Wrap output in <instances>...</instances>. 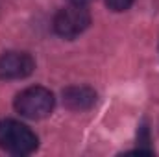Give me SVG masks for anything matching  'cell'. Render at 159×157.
Wrapping results in <instances>:
<instances>
[{
  "instance_id": "cell-7",
  "label": "cell",
  "mask_w": 159,
  "mask_h": 157,
  "mask_svg": "<svg viewBox=\"0 0 159 157\" xmlns=\"http://www.w3.org/2000/svg\"><path fill=\"white\" fill-rule=\"evenodd\" d=\"M70 4H74V6H87L91 0H69Z\"/></svg>"
},
{
  "instance_id": "cell-1",
  "label": "cell",
  "mask_w": 159,
  "mask_h": 157,
  "mask_svg": "<svg viewBox=\"0 0 159 157\" xmlns=\"http://www.w3.org/2000/svg\"><path fill=\"white\" fill-rule=\"evenodd\" d=\"M37 146L39 137L26 124L13 118L0 120V150L11 155H30Z\"/></svg>"
},
{
  "instance_id": "cell-2",
  "label": "cell",
  "mask_w": 159,
  "mask_h": 157,
  "mask_svg": "<svg viewBox=\"0 0 159 157\" xmlns=\"http://www.w3.org/2000/svg\"><path fill=\"white\" fill-rule=\"evenodd\" d=\"M54 105H56L54 92L46 87H41V85H34V87L20 91L13 102L15 111L20 117L30 118V120L46 118L54 111Z\"/></svg>"
},
{
  "instance_id": "cell-5",
  "label": "cell",
  "mask_w": 159,
  "mask_h": 157,
  "mask_svg": "<svg viewBox=\"0 0 159 157\" xmlns=\"http://www.w3.org/2000/svg\"><path fill=\"white\" fill-rule=\"evenodd\" d=\"M63 104L70 111H87L96 104V92L87 85H70L63 91Z\"/></svg>"
},
{
  "instance_id": "cell-4",
  "label": "cell",
  "mask_w": 159,
  "mask_h": 157,
  "mask_svg": "<svg viewBox=\"0 0 159 157\" xmlns=\"http://www.w3.org/2000/svg\"><path fill=\"white\" fill-rule=\"evenodd\" d=\"M35 70V59L28 52L9 50L0 54V79H24Z\"/></svg>"
},
{
  "instance_id": "cell-6",
  "label": "cell",
  "mask_w": 159,
  "mask_h": 157,
  "mask_svg": "<svg viewBox=\"0 0 159 157\" xmlns=\"http://www.w3.org/2000/svg\"><path fill=\"white\" fill-rule=\"evenodd\" d=\"M133 2H135V0H106V6H107L111 11L120 13V11L129 9V7L133 6Z\"/></svg>"
},
{
  "instance_id": "cell-3",
  "label": "cell",
  "mask_w": 159,
  "mask_h": 157,
  "mask_svg": "<svg viewBox=\"0 0 159 157\" xmlns=\"http://www.w3.org/2000/svg\"><path fill=\"white\" fill-rule=\"evenodd\" d=\"M91 24V13L85 6H67L54 17V32L63 39H74L81 35Z\"/></svg>"
}]
</instances>
